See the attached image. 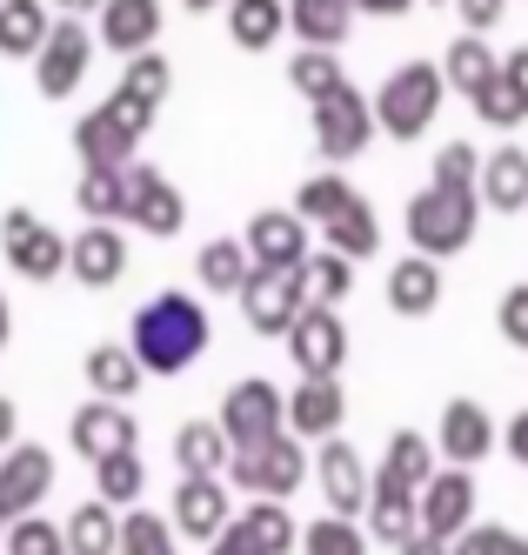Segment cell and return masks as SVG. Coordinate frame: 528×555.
<instances>
[{"mask_svg": "<svg viewBox=\"0 0 528 555\" xmlns=\"http://www.w3.org/2000/svg\"><path fill=\"white\" fill-rule=\"evenodd\" d=\"M128 348L141 354L147 375H181L201 348H208V308H201L188 288H160L128 328Z\"/></svg>", "mask_w": 528, "mask_h": 555, "instance_id": "1", "label": "cell"}, {"mask_svg": "<svg viewBox=\"0 0 528 555\" xmlns=\"http://www.w3.org/2000/svg\"><path fill=\"white\" fill-rule=\"evenodd\" d=\"M147 128H154V101H141L134 88H114L101 107L80 114V128H74L80 168H128L134 147L147 141Z\"/></svg>", "mask_w": 528, "mask_h": 555, "instance_id": "2", "label": "cell"}, {"mask_svg": "<svg viewBox=\"0 0 528 555\" xmlns=\"http://www.w3.org/2000/svg\"><path fill=\"white\" fill-rule=\"evenodd\" d=\"M449 94L455 88H449V74H441V61H401L375 94V128L388 141H422Z\"/></svg>", "mask_w": 528, "mask_h": 555, "instance_id": "3", "label": "cell"}, {"mask_svg": "<svg viewBox=\"0 0 528 555\" xmlns=\"http://www.w3.org/2000/svg\"><path fill=\"white\" fill-rule=\"evenodd\" d=\"M481 215V188H449V181H428L422 194H409V248L422 255H462L468 234Z\"/></svg>", "mask_w": 528, "mask_h": 555, "instance_id": "4", "label": "cell"}, {"mask_svg": "<svg viewBox=\"0 0 528 555\" xmlns=\"http://www.w3.org/2000/svg\"><path fill=\"white\" fill-rule=\"evenodd\" d=\"M228 475H234V482L248 489V495H281V502H288V495L308 482V449H301V435H295V428H281V435H268V442L234 449Z\"/></svg>", "mask_w": 528, "mask_h": 555, "instance_id": "5", "label": "cell"}, {"mask_svg": "<svg viewBox=\"0 0 528 555\" xmlns=\"http://www.w3.org/2000/svg\"><path fill=\"white\" fill-rule=\"evenodd\" d=\"M67 234L48 228L34 208H8L0 215V255H8V268L21 274V282H54V274H67Z\"/></svg>", "mask_w": 528, "mask_h": 555, "instance_id": "6", "label": "cell"}, {"mask_svg": "<svg viewBox=\"0 0 528 555\" xmlns=\"http://www.w3.org/2000/svg\"><path fill=\"white\" fill-rule=\"evenodd\" d=\"M308 128H314V147H321V162H355L361 147L375 141V107L361 88H335V94H321L308 101Z\"/></svg>", "mask_w": 528, "mask_h": 555, "instance_id": "7", "label": "cell"}, {"mask_svg": "<svg viewBox=\"0 0 528 555\" xmlns=\"http://www.w3.org/2000/svg\"><path fill=\"white\" fill-rule=\"evenodd\" d=\"M221 428L234 435V449L268 442V435L288 428V395H281L268 375H241V382L221 395Z\"/></svg>", "mask_w": 528, "mask_h": 555, "instance_id": "8", "label": "cell"}, {"mask_svg": "<svg viewBox=\"0 0 528 555\" xmlns=\"http://www.w3.org/2000/svg\"><path fill=\"white\" fill-rule=\"evenodd\" d=\"M314 295H308V274L301 268H288V274H268V268H255L248 282H241V314H248V328L255 335H288L295 328V314L308 308Z\"/></svg>", "mask_w": 528, "mask_h": 555, "instance_id": "9", "label": "cell"}, {"mask_svg": "<svg viewBox=\"0 0 528 555\" xmlns=\"http://www.w3.org/2000/svg\"><path fill=\"white\" fill-rule=\"evenodd\" d=\"M88 61H94V27L80 14H61L54 34H48V48L34 54V88L48 101H67L80 88V74H88Z\"/></svg>", "mask_w": 528, "mask_h": 555, "instance_id": "10", "label": "cell"}, {"mask_svg": "<svg viewBox=\"0 0 528 555\" xmlns=\"http://www.w3.org/2000/svg\"><path fill=\"white\" fill-rule=\"evenodd\" d=\"M281 341H288V362L301 375H342V362H348V322L335 314V301H308Z\"/></svg>", "mask_w": 528, "mask_h": 555, "instance_id": "11", "label": "cell"}, {"mask_svg": "<svg viewBox=\"0 0 528 555\" xmlns=\"http://www.w3.org/2000/svg\"><path fill=\"white\" fill-rule=\"evenodd\" d=\"M128 221H134L141 234H154V242H168V234L188 228V194L160 175V168L128 162Z\"/></svg>", "mask_w": 528, "mask_h": 555, "instance_id": "12", "label": "cell"}, {"mask_svg": "<svg viewBox=\"0 0 528 555\" xmlns=\"http://www.w3.org/2000/svg\"><path fill=\"white\" fill-rule=\"evenodd\" d=\"M241 242H248L255 268H268V274H288V268H301V261L314 255L301 208H261V215L248 221V234H241Z\"/></svg>", "mask_w": 528, "mask_h": 555, "instance_id": "13", "label": "cell"}, {"mask_svg": "<svg viewBox=\"0 0 528 555\" xmlns=\"http://www.w3.org/2000/svg\"><path fill=\"white\" fill-rule=\"evenodd\" d=\"M54 489V455L40 442H14L0 449V522H14V515L40 508Z\"/></svg>", "mask_w": 528, "mask_h": 555, "instance_id": "14", "label": "cell"}, {"mask_svg": "<svg viewBox=\"0 0 528 555\" xmlns=\"http://www.w3.org/2000/svg\"><path fill=\"white\" fill-rule=\"evenodd\" d=\"M67 442H74L80 462H107V455H120V449H134V442H141V428H134L128 402H107V395H94L88 409H74Z\"/></svg>", "mask_w": 528, "mask_h": 555, "instance_id": "15", "label": "cell"}, {"mask_svg": "<svg viewBox=\"0 0 528 555\" xmlns=\"http://www.w3.org/2000/svg\"><path fill=\"white\" fill-rule=\"evenodd\" d=\"M495 422H489V409L481 402H468V395H455L449 409H441V422H435V455L441 462H455V468H475V462H489L495 455Z\"/></svg>", "mask_w": 528, "mask_h": 555, "instance_id": "16", "label": "cell"}, {"mask_svg": "<svg viewBox=\"0 0 528 555\" xmlns=\"http://www.w3.org/2000/svg\"><path fill=\"white\" fill-rule=\"evenodd\" d=\"M168 515H175V535H188V542H215V535L234 522L228 482H221V475H181V489H175Z\"/></svg>", "mask_w": 528, "mask_h": 555, "instance_id": "17", "label": "cell"}, {"mask_svg": "<svg viewBox=\"0 0 528 555\" xmlns=\"http://www.w3.org/2000/svg\"><path fill=\"white\" fill-rule=\"evenodd\" d=\"M67 274L80 288H114L120 274H128V234H120V221H88L74 234L67 248Z\"/></svg>", "mask_w": 528, "mask_h": 555, "instance_id": "18", "label": "cell"}, {"mask_svg": "<svg viewBox=\"0 0 528 555\" xmlns=\"http://www.w3.org/2000/svg\"><path fill=\"white\" fill-rule=\"evenodd\" d=\"M348 422V395H342V375H301L288 388V428L301 442H329Z\"/></svg>", "mask_w": 528, "mask_h": 555, "instance_id": "19", "label": "cell"}, {"mask_svg": "<svg viewBox=\"0 0 528 555\" xmlns=\"http://www.w3.org/2000/svg\"><path fill=\"white\" fill-rule=\"evenodd\" d=\"M314 468H321V502H329L335 515H361V508H369L375 475H369V462H361L355 442L329 435V442H321V455H314Z\"/></svg>", "mask_w": 528, "mask_h": 555, "instance_id": "20", "label": "cell"}, {"mask_svg": "<svg viewBox=\"0 0 528 555\" xmlns=\"http://www.w3.org/2000/svg\"><path fill=\"white\" fill-rule=\"evenodd\" d=\"M415 529H422V489H409L401 475L375 468V489H369V535L388 542V548H401Z\"/></svg>", "mask_w": 528, "mask_h": 555, "instance_id": "21", "label": "cell"}, {"mask_svg": "<svg viewBox=\"0 0 528 555\" xmlns=\"http://www.w3.org/2000/svg\"><path fill=\"white\" fill-rule=\"evenodd\" d=\"M475 522V475L468 468H435L428 475V489H422V529H435V535H462Z\"/></svg>", "mask_w": 528, "mask_h": 555, "instance_id": "22", "label": "cell"}, {"mask_svg": "<svg viewBox=\"0 0 528 555\" xmlns=\"http://www.w3.org/2000/svg\"><path fill=\"white\" fill-rule=\"evenodd\" d=\"M388 308L395 314H409V322H422V314H435L441 308V261L435 255H401L395 268H388Z\"/></svg>", "mask_w": 528, "mask_h": 555, "instance_id": "23", "label": "cell"}, {"mask_svg": "<svg viewBox=\"0 0 528 555\" xmlns=\"http://www.w3.org/2000/svg\"><path fill=\"white\" fill-rule=\"evenodd\" d=\"M234 529L248 535L255 555H295L301 548V529H295V515L281 495H255L248 508H234Z\"/></svg>", "mask_w": 528, "mask_h": 555, "instance_id": "24", "label": "cell"}, {"mask_svg": "<svg viewBox=\"0 0 528 555\" xmlns=\"http://www.w3.org/2000/svg\"><path fill=\"white\" fill-rule=\"evenodd\" d=\"M94 34H101L114 54H141V48H154V41H160V0H107Z\"/></svg>", "mask_w": 528, "mask_h": 555, "instance_id": "25", "label": "cell"}, {"mask_svg": "<svg viewBox=\"0 0 528 555\" xmlns=\"http://www.w3.org/2000/svg\"><path fill=\"white\" fill-rule=\"evenodd\" d=\"M481 202L495 215H521L528 208V154L515 141H502L489 162H481Z\"/></svg>", "mask_w": 528, "mask_h": 555, "instance_id": "26", "label": "cell"}, {"mask_svg": "<svg viewBox=\"0 0 528 555\" xmlns=\"http://www.w3.org/2000/svg\"><path fill=\"white\" fill-rule=\"evenodd\" d=\"M228 34L241 54H268L288 34V0H228Z\"/></svg>", "mask_w": 528, "mask_h": 555, "instance_id": "27", "label": "cell"}, {"mask_svg": "<svg viewBox=\"0 0 528 555\" xmlns=\"http://www.w3.org/2000/svg\"><path fill=\"white\" fill-rule=\"evenodd\" d=\"M441 74H449V88H455V94L475 101V94L502 74V54L489 48V34H455L449 54H441Z\"/></svg>", "mask_w": 528, "mask_h": 555, "instance_id": "28", "label": "cell"}, {"mask_svg": "<svg viewBox=\"0 0 528 555\" xmlns=\"http://www.w3.org/2000/svg\"><path fill=\"white\" fill-rule=\"evenodd\" d=\"M80 375H88L94 395H107V402H134V388H141V354L134 348H120V341H101L88 348V362H80Z\"/></svg>", "mask_w": 528, "mask_h": 555, "instance_id": "29", "label": "cell"}, {"mask_svg": "<svg viewBox=\"0 0 528 555\" xmlns=\"http://www.w3.org/2000/svg\"><path fill=\"white\" fill-rule=\"evenodd\" d=\"M48 0H0V54L8 61H34L40 48H48Z\"/></svg>", "mask_w": 528, "mask_h": 555, "instance_id": "30", "label": "cell"}, {"mask_svg": "<svg viewBox=\"0 0 528 555\" xmlns=\"http://www.w3.org/2000/svg\"><path fill=\"white\" fill-rule=\"evenodd\" d=\"M194 274H201L208 295H241V282L255 274V255H248V242H234V234H215V242H201Z\"/></svg>", "mask_w": 528, "mask_h": 555, "instance_id": "31", "label": "cell"}, {"mask_svg": "<svg viewBox=\"0 0 528 555\" xmlns=\"http://www.w3.org/2000/svg\"><path fill=\"white\" fill-rule=\"evenodd\" d=\"M355 14V0H288V34H301V48H342Z\"/></svg>", "mask_w": 528, "mask_h": 555, "instance_id": "32", "label": "cell"}, {"mask_svg": "<svg viewBox=\"0 0 528 555\" xmlns=\"http://www.w3.org/2000/svg\"><path fill=\"white\" fill-rule=\"evenodd\" d=\"M175 462H181V475H221L234 462V435L221 428V415L215 422H188L175 435Z\"/></svg>", "mask_w": 528, "mask_h": 555, "instance_id": "33", "label": "cell"}, {"mask_svg": "<svg viewBox=\"0 0 528 555\" xmlns=\"http://www.w3.org/2000/svg\"><path fill=\"white\" fill-rule=\"evenodd\" d=\"M67 555H120V515L114 502H80L67 515Z\"/></svg>", "mask_w": 528, "mask_h": 555, "instance_id": "34", "label": "cell"}, {"mask_svg": "<svg viewBox=\"0 0 528 555\" xmlns=\"http://www.w3.org/2000/svg\"><path fill=\"white\" fill-rule=\"evenodd\" d=\"M74 202L88 221H128V168H80Z\"/></svg>", "mask_w": 528, "mask_h": 555, "instance_id": "35", "label": "cell"}, {"mask_svg": "<svg viewBox=\"0 0 528 555\" xmlns=\"http://www.w3.org/2000/svg\"><path fill=\"white\" fill-rule=\"evenodd\" d=\"M321 242H329V248H342V255H375L382 248V215L369 208V202H361V194H355V202L329 221V228H321Z\"/></svg>", "mask_w": 528, "mask_h": 555, "instance_id": "36", "label": "cell"}, {"mask_svg": "<svg viewBox=\"0 0 528 555\" xmlns=\"http://www.w3.org/2000/svg\"><path fill=\"white\" fill-rule=\"evenodd\" d=\"M141 489H147V462H141L134 449H120V455L94 462V495H101V502L134 508V502H141Z\"/></svg>", "mask_w": 528, "mask_h": 555, "instance_id": "37", "label": "cell"}, {"mask_svg": "<svg viewBox=\"0 0 528 555\" xmlns=\"http://www.w3.org/2000/svg\"><path fill=\"white\" fill-rule=\"evenodd\" d=\"M288 88H295V94H308V101H321V94L348 88V67H342V54H335V48H301V54L288 61Z\"/></svg>", "mask_w": 528, "mask_h": 555, "instance_id": "38", "label": "cell"}, {"mask_svg": "<svg viewBox=\"0 0 528 555\" xmlns=\"http://www.w3.org/2000/svg\"><path fill=\"white\" fill-rule=\"evenodd\" d=\"M301 555H369V529L355 522V515H314L301 529Z\"/></svg>", "mask_w": 528, "mask_h": 555, "instance_id": "39", "label": "cell"}, {"mask_svg": "<svg viewBox=\"0 0 528 555\" xmlns=\"http://www.w3.org/2000/svg\"><path fill=\"white\" fill-rule=\"evenodd\" d=\"M301 274H308V295H314V301H342V295L355 288V255H342V248L321 242V248L301 261Z\"/></svg>", "mask_w": 528, "mask_h": 555, "instance_id": "40", "label": "cell"}, {"mask_svg": "<svg viewBox=\"0 0 528 555\" xmlns=\"http://www.w3.org/2000/svg\"><path fill=\"white\" fill-rule=\"evenodd\" d=\"M355 202V188H348V175H308L301 181V194H295V208H301V221H321L329 228L342 208Z\"/></svg>", "mask_w": 528, "mask_h": 555, "instance_id": "41", "label": "cell"}, {"mask_svg": "<svg viewBox=\"0 0 528 555\" xmlns=\"http://www.w3.org/2000/svg\"><path fill=\"white\" fill-rule=\"evenodd\" d=\"M175 548V515H120V555H168Z\"/></svg>", "mask_w": 528, "mask_h": 555, "instance_id": "42", "label": "cell"}, {"mask_svg": "<svg viewBox=\"0 0 528 555\" xmlns=\"http://www.w3.org/2000/svg\"><path fill=\"white\" fill-rule=\"evenodd\" d=\"M120 88H134L141 101H168V88H175V67H168V54L160 48H141V54H128V67H120Z\"/></svg>", "mask_w": 528, "mask_h": 555, "instance_id": "43", "label": "cell"}, {"mask_svg": "<svg viewBox=\"0 0 528 555\" xmlns=\"http://www.w3.org/2000/svg\"><path fill=\"white\" fill-rule=\"evenodd\" d=\"M382 468L388 475H401L409 489H428V435L422 428H395V442H388V455H382Z\"/></svg>", "mask_w": 528, "mask_h": 555, "instance_id": "44", "label": "cell"}, {"mask_svg": "<svg viewBox=\"0 0 528 555\" xmlns=\"http://www.w3.org/2000/svg\"><path fill=\"white\" fill-rule=\"evenodd\" d=\"M8 555H67V529H54L48 515H14L8 522Z\"/></svg>", "mask_w": 528, "mask_h": 555, "instance_id": "45", "label": "cell"}, {"mask_svg": "<svg viewBox=\"0 0 528 555\" xmlns=\"http://www.w3.org/2000/svg\"><path fill=\"white\" fill-rule=\"evenodd\" d=\"M468 107H475V114H481V121H489V128H502V134L528 121V101L515 94V81H508V74H495V81L481 88V94H475Z\"/></svg>", "mask_w": 528, "mask_h": 555, "instance_id": "46", "label": "cell"}, {"mask_svg": "<svg viewBox=\"0 0 528 555\" xmlns=\"http://www.w3.org/2000/svg\"><path fill=\"white\" fill-rule=\"evenodd\" d=\"M435 181H449V188H481V154L468 141H449L435 154Z\"/></svg>", "mask_w": 528, "mask_h": 555, "instance_id": "47", "label": "cell"}, {"mask_svg": "<svg viewBox=\"0 0 528 555\" xmlns=\"http://www.w3.org/2000/svg\"><path fill=\"white\" fill-rule=\"evenodd\" d=\"M449 548L455 555H508L515 548V529H502V522H468Z\"/></svg>", "mask_w": 528, "mask_h": 555, "instance_id": "48", "label": "cell"}, {"mask_svg": "<svg viewBox=\"0 0 528 555\" xmlns=\"http://www.w3.org/2000/svg\"><path fill=\"white\" fill-rule=\"evenodd\" d=\"M495 328H502V341H508V348H521V354H528V282H515V288L502 295Z\"/></svg>", "mask_w": 528, "mask_h": 555, "instance_id": "49", "label": "cell"}, {"mask_svg": "<svg viewBox=\"0 0 528 555\" xmlns=\"http://www.w3.org/2000/svg\"><path fill=\"white\" fill-rule=\"evenodd\" d=\"M455 14H462V27H468V34H489V27H502L508 0H455Z\"/></svg>", "mask_w": 528, "mask_h": 555, "instance_id": "50", "label": "cell"}, {"mask_svg": "<svg viewBox=\"0 0 528 555\" xmlns=\"http://www.w3.org/2000/svg\"><path fill=\"white\" fill-rule=\"evenodd\" d=\"M502 449H508V455H515V462L528 468V409H515V422L502 428Z\"/></svg>", "mask_w": 528, "mask_h": 555, "instance_id": "51", "label": "cell"}, {"mask_svg": "<svg viewBox=\"0 0 528 555\" xmlns=\"http://www.w3.org/2000/svg\"><path fill=\"white\" fill-rule=\"evenodd\" d=\"M401 555H455V548H449V535H435V529H415L409 542H401Z\"/></svg>", "mask_w": 528, "mask_h": 555, "instance_id": "52", "label": "cell"}, {"mask_svg": "<svg viewBox=\"0 0 528 555\" xmlns=\"http://www.w3.org/2000/svg\"><path fill=\"white\" fill-rule=\"evenodd\" d=\"M502 74L515 81V94L528 101V48H515V54H502Z\"/></svg>", "mask_w": 528, "mask_h": 555, "instance_id": "53", "label": "cell"}, {"mask_svg": "<svg viewBox=\"0 0 528 555\" xmlns=\"http://www.w3.org/2000/svg\"><path fill=\"white\" fill-rule=\"evenodd\" d=\"M208 555H255V548H248V535H241V529L228 522V529H221V535L208 542Z\"/></svg>", "mask_w": 528, "mask_h": 555, "instance_id": "54", "label": "cell"}, {"mask_svg": "<svg viewBox=\"0 0 528 555\" xmlns=\"http://www.w3.org/2000/svg\"><path fill=\"white\" fill-rule=\"evenodd\" d=\"M355 8H361V14H375V21H401V14L415 8V0H355Z\"/></svg>", "mask_w": 528, "mask_h": 555, "instance_id": "55", "label": "cell"}, {"mask_svg": "<svg viewBox=\"0 0 528 555\" xmlns=\"http://www.w3.org/2000/svg\"><path fill=\"white\" fill-rule=\"evenodd\" d=\"M14 442H21V409L0 395V449H14Z\"/></svg>", "mask_w": 528, "mask_h": 555, "instance_id": "56", "label": "cell"}, {"mask_svg": "<svg viewBox=\"0 0 528 555\" xmlns=\"http://www.w3.org/2000/svg\"><path fill=\"white\" fill-rule=\"evenodd\" d=\"M48 8H54V14H80V21H88V14H101V8H107V0H48Z\"/></svg>", "mask_w": 528, "mask_h": 555, "instance_id": "57", "label": "cell"}, {"mask_svg": "<svg viewBox=\"0 0 528 555\" xmlns=\"http://www.w3.org/2000/svg\"><path fill=\"white\" fill-rule=\"evenodd\" d=\"M14 341V308H8V295H0V348Z\"/></svg>", "mask_w": 528, "mask_h": 555, "instance_id": "58", "label": "cell"}, {"mask_svg": "<svg viewBox=\"0 0 528 555\" xmlns=\"http://www.w3.org/2000/svg\"><path fill=\"white\" fill-rule=\"evenodd\" d=\"M188 14H215V8H228V0H181Z\"/></svg>", "mask_w": 528, "mask_h": 555, "instance_id": "59", "label": "cell"}, {"mask_svg": "<svg viewBox=\"0 0 528 555\" xmlns=\"http://www.w3.org/2000/svg\"><path fill=\"white\" fill-rule=\"evenodd\" d=\"M508 555H528V542H521V535H515V548H508Z\"/></svg>", "mask_w": 528, "mask_h": 555, "instance_id": "60", "label": "cell"}, {"mask_svg": "<svg viewBox=\"0 0 528 555\" xmlns=\"http://www.w3.org/2000/svg\"><path fill=\"white\" fill-rule=\"evenodd\" d=\"M0 555H8V522H0Z\"/></svg>", "mask_w": 528, "mask_h": 555, "instance_id": "61", "label": "cell"}, {"mask_svg": "<svg viewBox=\"0 0 528 555\" xmlns=\"http://www.w3.org/2000/svg\"><path fill=\"white\" fill-rule=\"evenodd\" d=\"M428 8H441V0H428Z\"/></svg>", "mask_w": 528, "mask_h": 555, "instance_id": "62", "label": "cell"}, {"mask_svg": "<svg viewBox=\"0 0 528 555\" xmlns=\"http://www.w3.org/2000/svg\"><path fill=\"white\" fill-rule=\"evenodd\" d=\"M168 555H175V548H168Z\"/></svg>", "mask_w": 528, "mask_h": 555, "instance_id": "63", "label": "cell"}]
</instances>
